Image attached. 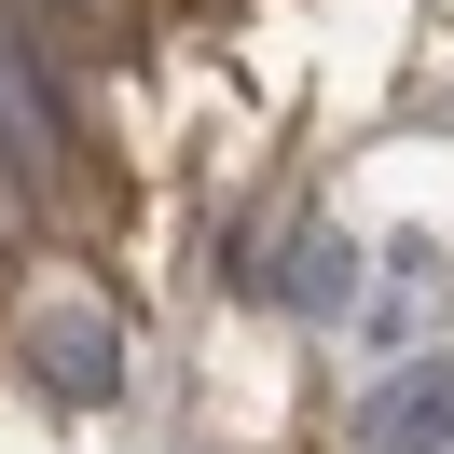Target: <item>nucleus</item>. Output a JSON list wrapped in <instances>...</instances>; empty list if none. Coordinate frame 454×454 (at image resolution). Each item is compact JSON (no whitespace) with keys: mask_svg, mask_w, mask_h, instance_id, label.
I'll return each mask as SVG.
<instances>
[{"mask_svg":"<svg viewBox=\"0 0 454 454\" xmlns=\"http://www.w3.org/2000/svg\"><path fill=\"white\" fill-rule=\"evenodd\" d=\"M0 166L28 179V207L69 193V124H56V83L28 56V14H0Z\"/></svg>","mask_w":454,"mask_h":454,"instance_id":"1","label":"nucleus"},{"mask_svg":"<svg viewBox=\"0 0 454 454\" xmlns=\"http://www.w3.org/2000/svg\"><path fill=\"white\" fill-rule=\"evenodd\" d=\"M14 358L42 372V399H111V386H124V331H111L97 303H42L28 331H14Z\"/></svg>","mask_w":454,"mask_h":454,"instance_id":"2","label":"nucleus"},{"mask_svg":"<svg viewBox=\"0 0 454 454\" xmlns=\"http://www.w3.org/2000/svg\"><path fill=\"white\" fill-rule=\"evenodd\" d=\"M372 441L386 454H441L454 441V358H413L386 399H372Z\"/></svg>","mask_w":454,"mask_h":454,"instance_id":"3","label":"nucleus"},{"mask_svg":"<svg viewBox=\"0 0 454 454\" xmlns=\"http://www.w3.org/2000/svg\"><path fill=\"white\" fill-rule=\"evenodd\" d=\"M289 303H303V317H344V303H358V248H344V234L331 221H303V234H289Z\"/></svg>","mask_w":454,"mask_h":454,"instance_id":"4","label":"nucleus"},{"mask_svg":"<svg viewBox=\"0 0 454 454\" xmlns=\"http://www.w3.org/2000/svg\"><path fill=\"white\" fill-rule=\"evenodd\" d=\"M28 221H42V207H28V179L0 166V234H28Z\"/></svg>","mask_w":454,"mask_h":454,"instance_id":"5","label":"nucleus"},{"mask_svg":"<svg viewBox=\"0 0 454 454\" xmlns=\"http://www.w3.org/2000/svg\"><path fill=\"white\" fill-rule=\"evenodd\" d=\"M69 14H97V28H111V42H124V28H138V0H69Z\"/></svg>","mask_w":454,"mask_h":454,"instance_id":"6","label":"nucleus"},{"mask_svg":"<svg viewBox=\"0 0 454 454\" xmlns=\"http://www.w3.org/2000/svg\"><path fill=\"white\" fill-rule=\"evenodd\" d=\"M14 14H69V0H14Z\"/></svg>","mask_w":454,"mask_h":454,"instance_id":"7","label":"nucleus"}]
</instances>
